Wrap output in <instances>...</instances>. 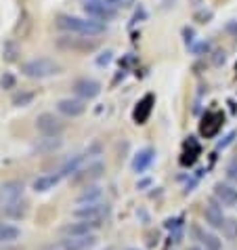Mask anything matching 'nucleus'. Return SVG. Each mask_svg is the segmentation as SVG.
<instances>
[{
	"mask_svg": "<svg viewBox=\"0 0 237 250\" xmlns=\"http://www.w3.org/2000/svg\"><path fill=\"white\" fill-rule=\"evenodd\" d=\"M57 27L59 30H65L69 34H76V36H101L103 32H107V23H101V21H95L90 17H76V15H65L61 13L57 15Z\"/></svg>",
	"mask_w": 237,
	"mask_h": 250,
	"instance_id": "nucleus-1",
	"label": "nucleus"
},
{
	"mask_svg": "<svg viewBox=\"0 0 237 250\" xmlns=\"http://www.w3.org/2000/svg\"><path fill=\"white\" fill-rule=\"evenodd\" d=\"M59 72H61V65L51 57H34L21 63V74L32 80H44V78H51V76H57Z\"/></svg>",
	"mask_w": 237,
	"mask_h": 250,
	"instance_id": "nucleus-2",
	"label": "nucleus"
},
{
	"mask_svg": "<svg viewBox=\"0 0 237 250\" xmlns=\"http://www.w3.org/2000/svg\"><path fill=\"white\" fill-rule=\"evenodd\" d=\"M55 46L61 51H72V53H80V55H88L99 48V42L95 38L88 36H76V34H65L55 40Z\"/></svg>",
	"mask_w": 237,
	"mask_h": 250,
	"instance_id": "nucleus-3",
	"label": "nucleus"
},
{
	"mask_svg": "<svg viewBox=\"0 0 237 250\" xmlns=\"http://www.w3.org/2000/svg\"><path fill=\"white\" fill-rule=\"evenodd\" d=\"M82 11L86 13V17L95 19V21H101V23L114 21L118 17V11L107 6L103 0H82Z\"/></svg>",
	"mask_w": 237,
	"mask_h": 250,
	"instance_id": "nucleus-4",
	"label": "nucleus"
},
{
	"mask_svg": "<svg viewBox=\"0 0 237 250\" xmlns=\"http://www.w3.org/2000/svg\"><path fill=\"white\" fill-rule=\"evenodd\" d=\"M222 126H225V112H222V109H208V112L201 116L199 135L204 139H212L218 135V130Z\"/></svg>",
	"mask_w": 237,
	"mask_h": 250,
	"instance_id": "nucleus-5",
	"label": "nucleus"
},
{
	"mask_svg": "<svg viewBox=\"0 0 237 250\" xmlns=\"http://www.w3.org/2000/svg\"><path fill=\"white\" fill-rule=\"evenodd\" d=\"M74 93L78 95V99L82 101H90V99H95V97H99L101 91H103V86H101V82L99 80H95V78H78V80H74Z\"/></svg>",
	"mask_w": 237,
	"mask_h": 250,
	"instance_id": "nucleus-6",
	"label": "nucleus"
},
{
	"mask_svg": "<svg viewBox=\"0 0 237 250\" xmlns=\"http://www.w3.org/2000/svg\"><path fill=\"white\" fill-rule=\"evenodd\" d=\"M36 130L44 137H59L63 133V122H61L55 114L44 112L36 118Z\"/></svg>",
	"mask_w": 237,
	"mask_h": 250,
	"instance_id": "nucleus-7",
	"label": "nucleus"
},
{
	"mask_svg": "<svg viewBox=\"0 0 237 250\" xmlns=\"http://www.w3.org/2000/svg\"><path fill=\"white\" fill-rule=\"evenodd\" d=\"M72 214L80 221H97V223H101V221L109 214V206L103 204V202H95V204H86V206L76 208Z\"/></svg>",
	"mask_w": 237,
	"mask_h": 250,
	"instance_id": "nucleus-8",
	"label": "nucleus"
},
{
	"mask_svg": "<svg viewBox=\"0 0 237 250\" xmlns=\"http://www.w3.org/2000/svg\"><path fill=\"white\" fill-rule=\"evenodd\" d=\"M153 105H156V95L147 93V95H145L143 99L135 105V109H132V122L138 124V126L147 124L149 116H151V112H153Z\"/></svg>",
	"mask_w": 237,
	"mask_h": 250,
	"instance_id": "nucleus-9",
	"label": "nucleus"
},
{
	"mask_svg": "<svg viewBox=\"0 0 237 250\" xmlns=\"http://www.w3.org/2000/svg\"><path fill=\"white\" fill-rule=\"evenodd\" d=\"M101 223L97 221H78V223H69L61 227V233L67 238H80V235H93L95 229H99Z\"/></svg>",
	"mask_w": 237,
	"mask_h": 250,
	"instance_id": "nucleus-10",
	"label": "nucleus"
},
{
	"mask_svg": "<svg viewBox=\"0 0 237 250\" xmlns=\"http://www.w3.org/2000/svg\"><path fill=\"white\" fill-rule=\"evenodd\" d=\"M204 219L212 229H222V225H225L227 219H225V214H222V204L218 202V200H210V202L206 204Z\"/></svg>",
	"mask_w": 237,
	"mask_h": 250,
	"instance_id": "nucleus-11",
	"label": "nucleus"
},
{
	"mask_svg": "<svg viewBox=\"0 0 237 250\" xmlns=\"http://www.w3.org/2000/svg\"><path fill=\"white\" fill-rule=\"evenodd\" d=\"M23 196V183L21 181H6L0 185V204H13L17 202V200H21Z\"/></svg>",
	"mask_w": 237,
	"mask_h": 250,
	"instance_id": "nucleus-12",
	"label": "nucleus"
},
{
	"mask_svg": "<svg viewBox=\"0 0 237 250\" xmlns=\"http://www.w3.org/2000/svg\"><path fill=\"white\" fill-rule=\"evenodd\" d=\"M214 198L218 200L222 206H237V187L231 183H222L218 181L214 185Z\"/></svg>",
	"mask_w": 237,
	"mask_h": 250,
	"instance_id": "nucleus-13",
	"label": "nucleus"
},
{
	"mask_svg": "<svg viewBox=\"0 0 237 250\" xmlns=\"http://www.w3.org/2000/svg\"><path fill=\"white\" fill-rule=\"evenodd\" d=\"M57 112L67 116V118H78V116H82L86 112V103L82 99H72V97L59 99L57 101Z\"/></svg>",
	"mask_w": 237,
	"mask_h": 250,
	"instance_id": "nucleus-14",
	"label": "nucleus"
},
{
	"mask_svg": "<svg viewBox=\"0 0 237 250\" xmlns=\"http://www.w3.org/2000/svg\"><path fill=\"white\" fill-rule=\"evenodd\" d=\"M153 162H156V149L143 147V149H138V154L135 158H132V170H135L137 175H143Z\"/></svg>",
	"mask_w": 237,
	"mask_h": 250,
	"instance_id": "nucleus-15",
	"label": "nucleus"
},
{
	"mask_svg": "<svg viewBox=\"0 0 237 250\" xmlns=\"http://www.w3.org/2000/svg\"><path fill=\"white\" fill-rule=\"evenodd\" d=\"M97 244L95 235H80V238H65L61 240L59 248L61 250H88Z\"/></svg>",
	"mask_w": 237,
	"mask_h": 250,
	"instance_id": "nucleus-16",
	"label": "nucleus"
},
{
	"mask_svg": "<svg viewBox=\"0 0 237 250\" xmlns=\"http://www.w3.org/2000/svg\"><path fill=\"white\" fill-rule=\"evenodd\" d=\"M199 154H201V147H199L198 139H195V137H187L185 149H183V154H180V164H183V166H193Z\"/></svg>",
	"mask_w": 237,
	"mask_h": 250,
	"instance_id": "nucleus-17",
	"label": "nucleus"
},
{
	"mask_svg": "<svg viewBox=\"0 0 237 250\" xmlns=\"http://www.w3.org/2000/svg\"><path fill=\"white\" fill-rule=\"evenodd\" d=\"M103 170H105L103 162H93V164L88 166V168L76 172L74 181H76V183H82V181H95V179H99V177L103 175Z\"/></svg>",
	"mask_w": 237,
	"mask_h": 250,
	"instance_id": "nucleus-18",
	"label": "nucleus"
},
{
	"mask_svg": "<svg viewBox=\"0 0 237 250\" xmlns=\"http://www.w3.org/2000/svg\"><path fill=\"white\" fill-rule=\"evenodd\" d=\"M19 55H21V46L15 38H9L2 42V61L4 63H15L19 61Z\"/></svg>",
	"mask_w": 237,
	"mask_h": 250,
	"instance_id": "nucleus-19",
	"label": "nucleus"
},
{
	"mask_svg": "<svg viewBox=\"0 0 237 250\" xmlns=\"http://www.w3.org/2000/svg\"><path fill=\"white\" fill-rule=\"evenodd\" d=\"M86 151H82V154H76V156H72V158H67L65 160V164L61 166V170H59V175L61 177H69V175H76V172L80 170V164L86 160Z\"/></svg>",
	"mask_w": 237,
	"mask_h": 250,
	"instance_id": "nucleus-20",
	"label": "nucleus"
},
{
	"mask_svg": "<svg viewBox=\"0 0 237 250\" xmlns=\"http://www.w3.org/2000/svg\"><path fill=\"white\" fill-rule=\"evenodd\" d=\"M59 181H61V175H42L34 181L32 187H34V191H38V193H46V191L55 189V185Z\"/></svg>",
	"mask_w": 237,
	"mask_h": 250,
	"instance_id": "nucleus-21",
	"label": "nucleus"
},
{
	"mask_svg": "<svg viewBox=\"0 0 237 250\" xmlns=\"http://www.w3.org/2000/svg\"><path fill=\"white\" fill-rule=\"evenodd\" d=\"M193 233L199 238V242L206 246V250H220L222 248V242L216 238L214 233H206V231H201L199 227H193Z\"/></svg>",
	"mask_w": 237,
	"mask_h": 250,
	"instance_id": "nucleus-22",
	"label": "nucleus"
},
{
	"mask_svg": "<svg viewBox=\"0 0 237 250\" xmlns=\"http://www.w3.org/2000/svg\"><path fill=\"white\" fill-rule=\"evenodd\" d=\"M101 196H103V191H101V187H99V185H86L84 189L80 191L78 202L95 204V202H99V198H101Z\"/></svg>",
	"mask_w": 237,
	"mask_h": 250,
	"instance_id": "nucleus-23",
	"label": "nucleus"
},
{
	"mask_svg": "<svg viewBox=\"0 0 237 250\" xmlns=\"http://www.w3.org/2000/svg\"><path fill=\"white\" fill-rule=\"evenodd\" d=\"M19 235H21V231H19V227L15 225H9V223H0V242H15Z\"/></svg>",
	"mask_w": 237,
	"mask_h": 250,
	"instance_id": "nucleus-24",
	"label": "nucleus"
},
{
	"mask_svg": "<svg viewBox=\"0 0 237 250\" xmlns=\"http://www.w3.org/2000/svg\"><path fill=\"white\" fill-rule=\"evenodd\" d=\"M34 97H36V93H34V91H19V93L13 95L11 103L15 107H27V105H32Z\"/></svg>",
	"mask_w": 237,
	"mask_h": 250,
	"instance_id": "nucleus-25",
	"label": "nucleus"
},
{
	"mask_svg": "<svg viewBox=\"0 0 237 250\" xmlns=\"http://www.w3.org/2000/svg\"><path fill=\"white\" fill-rule=\"evenodd\" d=\"M25 202L23 200H17V202H13V204H6L4 206V212L9 214V217H13V219H21L23 214H25Z\"/></svg>",
	"mask_w": 237,
	"mask_h": 250,
	"instance_id": "nucleus-26",
	"label": "nucleus"
},
{
	"mask_svg": "<svg viewBox=\"0 0 237 250\" xmlns=\"http://www.w3.org/2000/svg\"><path fill=\"white\" fill-rule=\"evenodd\" d=\"M222 233L227 240H237V219H227L222 225Z\"/></svg>",
	"mask_w": 237,
	"mask_h": 250,
	"instance_id": "nucleus-27",
	"label": "nucleus"
},
{
	"mask_svg": "<svg viewBox=\"0 0 237 250\" xmlns=\"http://www.w3.org/2000/svg\"><path fill=\"white\" fill-rule=\"evenodd\" d=\"M15 84H17V78L11 72H4L0 76V88L2 91H11V88H15Z\"/></svg>",
	"mask_w": 237,
	"mask_h": 250,
	"instance_id": "nucleus-28",
	"label": "nucleus"
},
{
	"mask_svg": "<svg viewBox=\"0 0 237 250\" xmlns=\"http://www.w3.org/2000/svg\"><path fill=\"white\" fill-rule=\"evenodd\" d=\"M59 145H61L59 137H44V145H36V147L42 151H53V149H57Z\"/></svg>",
	"mask_w": 237,
	"mask_h": 250,
	"instance_id": "nucleus-29",
	"label": "nucleus"
},
{
	"mask_svg": "<svg viewBox=\"0 0 237 250\" xmlns=\"http://www.w3.org/2000/svg\"><path fill=\"white\" fill-rule=\"evenodd\" d=\"M212 17H214V13H212L210 9H201V11L195 13V17H193V19H195L198 23H208Z\"/></svg>",
	"mask_w": 237,
	"mask_h": 250,
	"instance_id": "nucleus-30",
	"label": "nucleus"
},
{
	"mask_svg": "<svg viewBox=\"0 0 237 250\" xmlns=\"http://www.w3.org/2000/svg\"><path fill=\"white\" fill-rule=\"evenodd\" d=\"M111 59H114V51H109V48H107V51H103L99 57H97V65H99V67H105V65L111 63Z\"/></svg>",
	"mask_w": 237,
	"mask_h": 250,
	"instance_id": "nucleus-31",
	"label": "nucleus"
},
{
	"mask_svg": "<svg viewBox=\"0 0 237 250\" xmlns=\"http://www.w3.org/2000/svg\"><path fill=\"white\" fill-rule=\"evenodd\" d=\"M235 137H237V130H231V133H229V135H225V137H222V141H218V143H216V149H225V147H229V145H231L233 141H235Z\"/></svg>",
	"mask_w": 237,
	"mask_h": 250,
	"instance_id": "nucleus-32",
	"label": "nucleus"
},
{
	"mask_svg": "<svg viewBox=\"0 0 237 250\" xmlns=\"http://www.w3.org/2000/svg\"><path fill=\"white\" fill-rule=\"evenodd\" d=\"M208 51H210V42H208V40H201V42H198V44L191 48L193 55H204V53H208Z\"/></svg>",
	"mask_w": 237,
	"mask_h": 250,
	"instance_id": "nucleus-33",
	"label": "nucleus"
},
{
	"mask_svg": "<svg viewBox=\"0 0 237 250\" xmlns=\"http://www.w3.org/2000/svg\"><path fill=\"white\" fill-rule=\"evenodd\" d=\"M225 32H227L231 38L237 40V19H229V21L225 23Z\"/></svg>",
	"mask_w": 237,
	"mask_h": 250,
	"instance_id": "nucleus-34",
	"label": "nucleus"
},
{
	"mask_svg": "<svg viewBox=\"0 0 237 250\" xmlns=\"http://www.w3.org/2000/svg\"><path fill=\"white\" fill-rule=\"evenodd\" d=\"M227 177L231 179V181L237 185V160H233V162H229V166H227Z\"/></svg>",
	"mask_w": 237,
	"mask_h": 250,
	"instance_id": "nucleus-35",
	"label": "nucleus"
},
{
	"mask_svg": "<svg viewBox=\"0 0 237 250\" xmlns=\"http://www.w3.org/2000/svg\"><path fill=\"white\" fill-rule=\"evenodd\" d=\"M183 36H185V44L193 48V38H195L193 27H183Z\"/></svg>",
	"mask_w": 237,
	"mask_h": 250,
	"instance_id": "nucleus-36",
	"label": "nucleus"
},
{
	"mask_svg": "<svg viewBox=\"0 0 237 250\" xmlns=\"http://www.w3.org/2000/svg\"><path fill=\"white\" fill-rule=\"evenodd\" d=\"M107 6H111V9H116V11H120L122 6H126V2L128 0H103Z\"/></svg>",
	"mask_w": 237,
	"mask_h": 250,
	"instance_id": "nucleus-37",
	"label": "nucleus"
},
{
	"mask_svg": "<svg viewBox=\"0 0 237 250\" xmlns=\"http://www.w3.org/2000/svg\"><path fill=\"white\" fill-rule=\"evenodd\" d=\"M180 223H183V217H177V219H168V221H166V227H168V229H178L180 227Z\"/></svg>",
	"mask_w": 237,
	"mask_h": 250,
	"instance_id": "nucleus-38",
	"label": "nucleus"
},
{
	"mask_svg": "<svg viewBox=\"0 0 237 250\" xmlns=\"http://www.w3.org/2000/svg\"><path fill=\"white\" fill-rule=\"evenodd\" d=\"M214 55H216V57H214V63H216V65H220V63H225V61H227L225 51H216Z\"/></svg>",
	"mask_w": 237,
	"mask_h": 250,
	"instance_id": "nucleus-39",
	"label": "nucleus"
},
{
	"mask_svg": "<svg viewBox=\"0 0 237 250\" xmlns=\"http://www.w3.org/2000/svg\"><path fill=\"white\" fill-rule=\"evenodd\" d=\"M145 15H147V13H145V9H143V6H138V11L135 13V17H132V21H130V25H135V23L138 21V19H143Z\"/></svg>",
	"mask_w": 237,
	"mask_h": 250,
	"instance_id": "nucleus-40",
	"label": "nucleus"
},
{
	"mask_svg": "<svg viewBox=\"0 0 237 250\" xmlns=\"http://www.w3.org/2000/svg\"><path fill=\"white\" fill-rule=\"evenodd\" d=\"M174 2H177V0H162V9H164V11L170 9V6H174Z\"/></svg>",
	"mask_w": 237,
	"mask_h": 250,
	"instance_id": "nucleus-41",
	"label": "nucleus"
},
{
	"mask_svg": "<svg viewBox=\"0 0 237 250\" xmlns=\"http://www.w3.org/2000/svg\"><path fill=\"white\" fill-rule=\"evenodd\" d=\"M151 181H149V179H145V181H141V183H138V187H141V189H143V187H147Z\"/></svg>",
	"mask_w": 237,
	"mask_h": 250,
	"instance_id": "nucleus-42",
	"label": "nucleus"
},
{
	"mask_svg": "<svg viewBox=\"0 0 237 250\" xmlns=\"http://www.w3.org/2000/svg\"><path fill=\"white\" fill-rule=\"evenodd\" d=\"M191 250H199V248H191Z\"/></svg>",
	"mask_w": 237,
	"mask_h": 250,
	"instance_id": "nucleus-43",
	"label": "nucleus"
}]
</instances>
